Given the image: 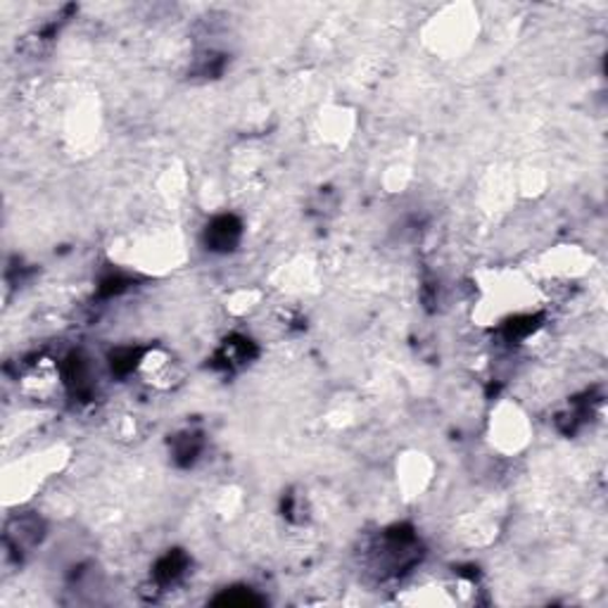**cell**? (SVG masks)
Wrapping results in <instances>:
<instances>
[{"mask_svg":"<svg viewBox=\"0 0 608 608\" xmlns=\"http://www.w3.org/2000/svg\"><path fill=\"white\" fill-rule=\"evenodd\" d=\"M478 37V14L468 6L442 8L426 27V43L432 53L459 56Z\"/></svg>","mask_w":608,"mask_h":608,"instance_id":"1","label":"cell"},{"mask_svg":"<svg viewBox=\"0 0 608 608\" xmlns=\"http://www.w3.org/2000/svg\"><path fill=\"white\" fill-rule=\"evenodd\" d=\"M535 428L528 411L511 399L495 405L488 419V442L501 457H518L532 442Z\"/></svg>","mask_w":608,"mask_h":608,"instance_id":"2","label":"cell"},{"mask_svg":"<svg viewBox=\"0 0 608 608\" xmlns=\"http://www.w3.org/2000/svg\"><path fill=\"white\" fill-rule=\"evenodd\" d=\"M67 461V451L60 447L43 449L41 455H33L20 464H14L6 471V492L14 495L22 492V497L31 495V490L41 485L50 474L60 471V466Z\"/></svg>","mask_w":608,"mask_h":608,"instance_id":"3","label":"cell"},{"mask_svg":"<svg viewBox=\"0 0 608 608\" xmlns=\"http://www.w3.org/2000/svg\"><path fill=\"white\" fill-rule=\"evenodd\" d=\"M136 376L141 378L146 386L165 392L181 383L183 367L177 355L169 352L167 347H152V350H146L138 357Z\"/></svg>","mask_w":608,"mask_h":608,"instance_id":"4","label":"cell"},{"mask_svg":"<svg viewBox=\"0 0 608 608\" xmlns=\"http://www.w3.org/2000/svg\"><path fill=\"white\" fill-rule=\"evenodd\" d=\"M589 265H592V257L578 246H559L542 255L537 269L547 281H576V278H582L592 269Z\"/></svg>","mask_w":608,"mask_h":608,"instance_id":"5","label":"cell"},{"mask_svg":"<svg viewBox=\"0 0 608 608\" xmlns=\"http://www.w3.org/2000/svg\"><path fill=\"white\" fill-rule=\"evenodd\" d=\"M397 488L405 492V497H421L432 478H436V464L423 451H407L405 457L397 459Z\"/></svg>","mask_w":608,"mask_h":608,"instance_id":"6","label":"cell"},{"mask_svg":"<svg viewBox=\"0 0 608 608\" xmlns=\"http://www.w3.org/2000/svg\"><path fill=\"white\" fill-rule=\"evenodd\" d=\"M62 371L53 359H37L20 376V388L31 399H50L62 388Z\"/></svg>","mask_w":608,"mask_h":608,"instance_id":"7","label":"cell"},{"mask_svg":"<svg viewBox=\"0 0 608 608\" xmlns=\"http://www.w3.org/2000/svg\"><path fill=\"white\" fill-rule=\"evenodd\" d=\"M319 129H321L323 141L345 143L355 131V117L352 112H347L342 108H328L326 112H321Z\"/></svg>","mask_w":608,"mask_h":608,"instance_id":"8","label":"cell"}]
</instances>
